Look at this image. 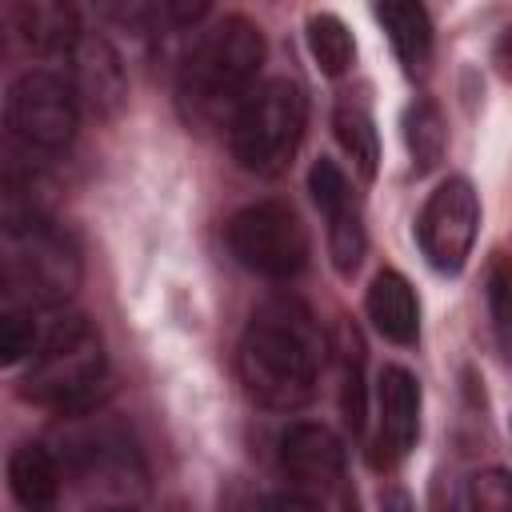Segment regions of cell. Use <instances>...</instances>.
Here are the masks:
<instances>
[{
    "instance_id": "cell-19",
    "label": "cell",
    "mask_w": 512,
    "mask_h": 512,
    "mask_svg": "<svg viewBox=\"0 0 512 512\" xmlns=\"http://www.w3.org/2000/svg\"><path fill=\"white\" fill-rule=\"evenodd\" d=\"M404 144L412 152V164L416 172H428L444 160V148H448V128H444V116L432 100H416L408 112H404Z\"/></svg>"
},
{
    "instance_id": "cell-20",
    "label": "cell",
    "mask_w": 512,
    "mask_h": 512,
    "mask_svg": "<svg viewBox=\"0 0 512 512\" xmlns=\"http://www.w3.org/2000/svg\"><path fill=\"white\" fill-rule=\"evenodd\" d=\"M308 48L316 56V64L328 72V76H344L352 56H356V44H352V32L344 28L340 16L332 12H316L308 16Z\"/></svg>"
},
{
    "instance_id": "cell-27",
    "label": "cell",
    "mask_w": 512,
    "mask_h": 512,
    "mask_svg": "<svg viewBox=\"0 0 512 512\" xmlns=\"http://www.w3.org/2000/svg\"><path fill=\"white\" fill-rule=\"evenodd\" d=\"M380 500H384V512H412V504H408L404 492H384Z\"/></svg>"
},
{
    "instance_id": "cell-23",
    "label": "cell",
    "mask_w": 512,
    "mask_h": 512,
    "mask_svg": "<svg viewBox=\"0 0 512 512\" xmlns=\"http://www.w3.org/2000/svg\"><path fill=\"white\" fill-rule=\"evenodd\" d=\"M468 512H512V476L504 468H484L464 488Z\"/></svg>"
},
{
    "instance_id": "cell-6",
    "label": "cell",
    "mask_w": 512,
    "mask_h": 512,
    "mask_svg": "<svg viewBox=\"0 0 512 512\" xmlns=\"http://www.w3.org/2000/svg\"><path fill=\"white\" fill-rule=\"evenodd\" d=\"M232 256L268 280H292L308 264V232L300 216L280 200H260L228 220Z\"/></svg>"
},
{
    "instance_id": "cell-4",
    "label": "cell",
    "mask_w": 512,
    "mask_h": 512,
    "mask_svg": "<svg viewBox=\"0 0 512 512\" xmlns=\"http://www.w3.org/2000/svg\"><path fill=\"white\" fill-rule=\"evenodd\" d=\"M80 288V248L56 224L4 232V292L8 304H64Z\"/></svg>"
},
{
    "instance_id": "cell-16",
    "label": "cell",
    "mask_w": 512,
    "mask_h": 512,
    "mask_svg": "<svg viewBox=\"0 0 512 512\" xmlns=\"http://www.w3.org/2000/svg\"><path fill=\"white\" fill-rule=\"evenodd\" d=\"M16 32L36 48V52H72V44L84 36L76 8L60 4V0H24L12 8Z\"/></svg>"
},
{
    "instance_id": "cell-7",
    "label": "cell",
    "mask_w": 512,
    "mask_h": 512,
    "mask_svg": "<svg viewBox=\"0 0 512 512\" xmlns=\"http://www.w3.org/2000/svg\"><path fill=\"white\" fill-rule=\"evenodd\" d=\"M80 120V104L72 88L52 72H24L12 80L4 100L8 136L24 152H60L72 144Z\"/></svg>"
},
{
    "instance_id": "cell-18",
    "label": "cell",
    "mask_w": 512,
    "mask_h": 512,
    "mask_svg": "<svg viewBox=\"0 0 512 512\" xmlns=\"http://www.w3.org/2000/svg\"><path fill=\"white\" fill-rule=\"evenodd\" d=\"M332 128H336L340 148L352 156L356 172L364 180H372L376 176V164H380V136H376V124H372L368 108L356 104V100H340L336 112H332Z\"/></svg>"
},
{
    "instance_id": "cell-14",
    "label": "cell",
    "mask_w": 512,
    "mask_h": 512,
    "mask_svg": "<svg viewBox=\"0 0 512 512\" xmlns=\"http://www.w3.org/2000/svg\"><path fill=\"white\" fill-rule=\"evenodd\" d=\"M364 304H368V320L376 324L380 336H388L396 344H412L416 340V332H420V300H416L412 284L400 272H392V268L376 272L372 284H368V300Z\"/></svg>"
},
{
    "instance_id": "cell-11",
    "label": "cell",
    "mask_w": 512,
    "mask_h": 512,
    "mask_svg": "<svg viewBox=\"0 0 512 512\" xmlns=\"http://www.w3.org/2000/svg\"><path fill=\"white\" fill-rule=\"evenodd\" d=\"M376 464H396L420 436V384L408 368L388 364L376 376Z\"/></svg>"
},
{
    "instance_id": "cell-25",
    "label": "cell",
    "mask_w": 512,
    "mask_h": 512,
    "mask_svg": "<svg viewBox=\"0 0 512 512\" xmlns=\"http://www.w3.org/2000/svg\"><path fill=\"white\" fill-rule=\"evenodd\" d=\"M496 68L512 80V28H504V36L496 40Z\"/></svg>"
},
{
    "instance_id": "cell-1",
    "label": "cell",
    "mask_w": 512,
    "mask_h": 512,
    "mask_svg": "<svg viewBox=\"0 0 512 512\" xmlns=\"http://www.w3.org/2000/svg\"><path fill=\"white\" fill-rule=\"evenodd\" d=\"M264 64V32L248 16H224L196 36L180 64L176 100L192 128L208 132L232 124L248 96L256 92V72Z\"/></svg>"
},
{
    "instance_id": "cell-3",
    "label": "cell",
    "mask_w": 512,
    "mask_h": 512,
    "mask_svg": "<svg viewBox=\"0 0 512 512\" xmlns=\"http://www.w3.org/2000/svg\"><path fill=\"white\" fill-rule=\"evenodd\" d=\"M308 124V96L296 80L260 84L232 120V156L244 172L276 176L292 164Z\"/></svg>"
},
{
    "instance_id": "cell-5",
    "label": "cell",
    "mask_w": 512,
    "mask_h": 512,
    "mask_svg": "<svg viewBox=\"0 0 512 512\" xmlns=\"http://www.w3.org/2000/svg\"><path fill=\"white\" fill-rule=\"evenodd\" d=\"M104 372H108L104 344H100L96 328L88 324L84 332L52 344L48 352H40L32 360V368L20 380V396L40 404V408L80 412L100 396Z\"/></svg>"
},
{
    "instance_id": "cell-22",
    "label": "cell",
    "mask_w": 512,
    "mask_h": 512,
    "mask_svg": "<svg viewBox=\"0 0 512 512\" xmlns=\"http://www.w3.org/2000/svg\"><path fill=\"white\" fill-rule=\"evenodd\" d=\"M484 296H488V316H492L496 340L504 352H512V256H504V252L492 256Z\"/></svg>"
},
{
    "instance_id": "cell-15",
    "label": "cell",
    "mask_w": 512,
    "mask_h": 512,
    "mask_svg": "<svg viewBox=\"0 0 512 512\" xmlns=\"http://www.w3.org/2000/svg\"><path fill=\"white\" fill-rule=\"evenodd\" d=\"M8 488L28 512H48L60 496V460L44 444H20L8 456Z\"/></svg>"
},
{
    "instance_id": "cell-26",
    "label": "cell",
    "mask_w": 512,
    "mask_h": 512,
    "mask_svg": "<svg viewBox=\"0 0 512 512\" xmlns=\"http://www.w3.org/2000/svg\"><path fill=\"white\" fill-rule=\"evenodd\" d=\"M428 512H456L452 496L444 492V484H432V500H428Z\"/></svg>"
},
{
    "instance_id": "cell-12",
    "label": "cell",
    "mask_w": 512,
    "mask_h": 512,
    "mask_svg": "<svg viewBox=\"0 0 512 512\" xmlns=\"http://www.w3.org/2000/svg\"><path fill=\"white\" fill-rule=\"evenodd\" d=\"M280 464L300 488H336L344 476V444L328 424H292L280 436Z\"/></svg>"
},
{
    "instance_id": "cell-2",
    "label": "cell",
    "mask_w": 512,
    "mask_h": 512,
    "mask_svg": "<svg viewBox=\"0 0 512 512\" xmlns=\"http://www.w3.org/2000/svg\"><path fill=\"white\" fill-rule=\"evenodd\" d=\"M320 356V336L308 312L296 304H272L252 316L240 340V380L264 408L292 412L312 400Z\"/></svg>"
},
{
    "instance_id": "cell-21",
    "label": "cell",
    "mask_w": 512,
    "mask_h": 512,
    "mask_svg": "<svg viewBox=\"0 0 512 512\" xmlns=\"http://www.w3.org/2000/svg\"><path fill=\"white\" fill-rule=\"evenodd\" d=\"M340 404H344V420L352 424V432L364 428V344L356 336V328H340Z\"/></svg>"
},
{
    "instance_id": "cell-28",
    "label": "cell",
    "mask_w": 512,
    "mask_h": 512,
    "mask_svg": "<svg viewBox=\"0 0 512 512\" xmlns=\"http://www.w3.org/2000/svg\"><path fill=\"white\" fill-rule=\"evenodd\" d=\"M348 512H360V508H356V500H348Z\"/></svg>"
},
{
    "instance_id": "cell-9",
    "label": "cell",
    "mask_w": 512,
    "mask_h": 512,
    "mask_svg": "<svg viewBox=\"0 0 512 512\" xmlns=\"http://www.w3.org/2000/svg\"><path fill=\"white\" fill-rule=\"evenodd\" d=\"M308 192H312L316 208L328 220V256H332V268L340 276H352L360 268V260H364L368 236H364V224H360V208L352 200V188H348L344 172L336 168V160H324L320 156L312 164Z\"/></svg>"
},
{
    "instance_id": "cell-13",
    "label": "cell",
    "mask_w": 512,
    "mask_h": 512,
    "mask_svg": "<svg viewBox=\"0 0 512 512\" xmlns=\"http://www.w3.org/2000/svg\"><path fill=\"white\" fill-rule=\"evenodd\" d=\"M72 460L80 468L84 480L100 484V488H128V484H140L144 480V468H140V456L128 440V432L104 424V428H92V432H80L72 436Z\"/></svg>"
},
{
    "instance_id": "cell-17",
    "label": "cell",
    "mask_w": 512,
    "mask_h": 512,
    "mask_svg": "<svg viewBox=\"0 0 512 512\" xmlns=\"http://www.w3.org/2000/svg\"><path fill=\"white\" fill-rule=\"evenodd\" d=\"M376 20L384 24V32H388L396 56L404 60V68L408 72L424 68V60L432 52V20H428V12L420 4H412V0H384V4H376Z\"/></svg>"
},
{
    "instance_id": "cell-24",
    "label": "cell",
    "mask_w": 512,
    "mask_h": 512,
    "mask_svg": "<svg viewBox=\"0 0 512 512\" xmlns=\"http://www.w3.org/2000/svg\"><path fill=\"white\" fill-rule=\"evenodd\" d=\"M260 512H320V508L300 492H280V496H268Z\"/></svg>"
},
{
    "instance_id": "cell-10",
    "label": "cell",
    "mask_w": 512,
    "mask_h": 512,
    "mask_svg": "<svg viewBox=\"0 0 512 512\" xmlns=\"http://www.w3.org/2000/svg\"><path fill=\"white\" fill-rule=\"evenodd\" d=\"M68 88L76 104H84L92 116H116L128 96V76L120 64V52L108 36L84 32L68 52Z\"/></svg>"
},
{
    "instance_id": "cell-8",
    "label": "cell",
    "mask_w": 512,
    "mask_h": 512,
    "mask_svg": "<svg viewBox=\"0 0 512 512\" xmlns=\"http://www.w3.org/2000/svg\"><path fill=\"white\" fill-rule=\"evenodd\" d=\"M476 228H480V200L464 176H448L424 200V212L416 220L420 248L436 272H460L464 268L472 240H476Z\"/></svg>"
}]
</instances>
